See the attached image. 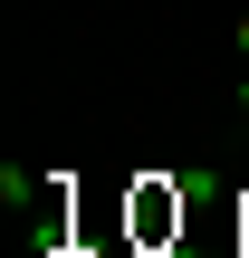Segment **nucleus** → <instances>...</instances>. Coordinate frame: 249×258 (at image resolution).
<instances>
[{"instance_id": "obj_1", "label": "nucleus", "mask_w": 249, "mask_h": 258, "mask_svg": "<svg viewBox=\"0 0 249 258\" xmlns=\"http://www.w3.org/2000/svg\"><path fill=\"white\" fill-rule=\"evenodd\" d=\"M230 38H240V57H249V10H240V29H230Z\"/></svg>"}, {"instance_id": "obj_2", "label": "nucleus", "mask_w": 249, "mask_h": 258, "mask_svg": "<svg viewBox=\"0 0 249 258\" xmlns=\"http://www.w3.org/2000/svg\"><path fill=\"white\" fill-rule=\"evenodd\" d=\"M240 105H249V77H240Z\"/></svg>"}]
</instances>
